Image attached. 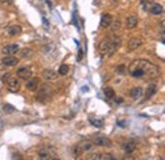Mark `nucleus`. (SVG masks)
<instances>
[{
  "instance_id": "7",
  "label": "nucleus",
  "mask_w": 165,
  "mask_h": 160,
  "mask_svg": "<svg viewBox=\"0 0 165 160\" xmlns=\"http://www.w3.org/2000/svg\"><path fill=\"white\" fill-rule=\"evenodd\" d=\"M17 76L19 79L28 80L32 78V70L29 67H20V69H18V71H17Z\"/></svg>"
},
{
  "instance_id": "5",
  "label": "nucleus",
  "mask_w": 165,
  "mask_h": 160,
  "mask_svg": "<svg viewBox=\"0 0 165 160\" xmlns=\"http://www.w3.org/2000/svg\"><path fill=\"white\" fill-rule=\"evenodd\" d=\"M91 140H93V144L98 145V146H103V147H111L112 146V141L103 135H93Z\"/></svg>"
},
{
  "instance_id": "22",
  "label": "nucleus",
  "mask_w": 165,
  "mask_h": 160,
  "mask_svg": "<svg viewBox=\"0 0 165 160\" xmlns=\"http://www.w3.org/2000/svg\"><path fill=\"white\" fill-rule=\"evenodd\" d=\"M33 55V50L31 48H24L20 51V57L22 59H31Z\"/></svg>"
},
{
  "instance_id": "34",
  "label": "nucleus",
  "mask_w": 165,
  "mask_h": 160,
  "mask_svg": "<svg viewBox=\"0 0 165 160\" xmlns=\"http://www.w3.org/2000/svg\"><path fill=\"white\" fill-rule=\"evenodd\" d=\"M117 125H119V127H126V126H124V125H126V122H124V121H118V122H117Z\"/></svg>"
},
{
  "instance_id": "18",
  "label": "nucleus",
  "mask_w": 165,
  "mask_h": 160,
  "mask_svg": "<svg viewBox=\"0 0 165 160\" xmlns=\"http://www.w3.org/2000/svg\"><path fill=\"white\" fill-rule=\"evenodd\" d=\"M28 90H31V92H34V90H37L38 88V80L37 79H28L27 84H25Z\"/></svg>"
},
{
  "instance_id": "12",
  "label": "nucleus",
  "mask_w": 165,
  "mask_h": 160,
  "mask_svg": "<svg viewBox=\"0 0 165 160\" xmlns=\"http://www.w3.org/2000/svg\"><path fill=\"white\" fill-rule=\"evenodd\" d=\"M111 22H112L111 14H108V13L102 14V19H100V27L102 28H108L109 25H111Z\"/></svg>"
},
{
  "instance_id": "9",
  "label": "nucleus",
  "mask_w": 165,
  "mask_h": 160,
  "mask_svg": "<svg viewBox=\"0 0 165 160\" xmlns=\"http://www.w3.org/2000/svg\"><path fill=\"white\" fill-rule=\"evenodd\" d=\"M122 149L124 152H127V154H131V152H133L135 150H136V142L132 140H128L126 141V142L122 144Z\"/></svg>"
},
{
  "instance_id": "27",
  "label": "nucleus",
  "mask_w": 165,
  "mask_h": 160,
  "mask_svg": "<svg viewBox=\"0 0 165 160\" xmlns=\"http://www.w3.org/2000/svg\"><path fill=\"white\" fill-rule=\"evenodd\" d=\"M152 3H154V0H141V5L145 10H149Z\"/></svg>"
},
{
  "instance_id": "11",
  "label": "nucleus",
  "mask_w": 165,
  "mask_h": 160,
  "mask_svg": "<svg viewBox=\"0 0 165 160\" xmlns=\"http://www.w3.org/2000/svg\"><path fill=\"white\" fill-rule=\"evenodd\" d=\"M89 122L94 127H98V128H100V127L104 126V118H98V117H95V116H93V114L89 116Z\"/></svg>"
},
{
  "instance_id": "29",
  "label": "nucleus",
  "mask_w": 165,
  "mask_h": 160,
  "mask_svg": "<svg viewBox=\"0 0 165 160\" xmlns=\"http://www.w3.org/2000/svg\"><path fill=\"white\" fill-rule=\"evenodd\" d=\"M81 154H83V150L80 149L79 145H76V146L74 147V156H75V158H79Z\"/></svg>"
},
{
  "instance_id": "3",
  "label": "nucleus",
  "mask_w": 165,
  "mask_h": 160,
  "mask_svg": "<svg viewBox=\"0 0 165 160\" xmlns=\"http://www.w3.org/2000/svg\"><path fill=\"white\" fill-rule=\"evenodd\" d=\"M37 155L41 160H53L57 158V152L52 146H41L37 151Z\"/></svg>"
},
{
  "instance_id": "10",
  "label": "nucleus",
  "mask_w": 165,
  "mask_h": 160,
  "mask_svg": "<svg viewBox=\"0 0 165 160\" xmlns=\"http://www.w3.org/2000/svg\"><path fill=\"white\" fill-rule=\"evenodd\" d=\"M142 45V39L141 38H131L130 41H128V45H127V50L128 51H133V50H136L138 48Z\"/></svg>"
},
{
  "instance_id": "8",
  "label": "nucleus",
  "mask_w": 165,
  "mask_h": 160,
  "mask_svg": "<svg viewBox=\"0 0 165 160\" xmlns=\"http://www.w3.org/2000/svg\"><path fill=\"white\" fill-rule=\"evenodd\" d=\"M18 51H19V45H17V43H12V45L3 47V53L4 55H14Z\"/></svg>"
},
{
  "instance_id": "31",
  "label": "nucleus",
  "mask_w": 165,
  "mask_h": 160,
  "mask_svg": "<svg viewBox=\"0 0 165 160\" xmlns=\"http://www.w3.org/2000/svg\"><path fill=\"white\" fill-rule=\"evenodd\" d=\"M124 70H126V66H124V65H119V66L116 69V71L118 72V74H122V72H123Z\"/></svg>"
},
{
  "instance_id": "21",
  "label": "nucleus",
  "mask_w": 165,
  "mask_h": 160,
  "mask_svg": "<svg viewBox=\"0 0 165 160\" xmlns=\"http://www.w3.org/2000/svg\"><path fill=\"white\" fill-rule=\"evenodd\" d=\"M156 90H157V86H156V84H150L149 86H147V89H146V99H149V98H151L154 94L156 93Z\"/></svg>"
},
{
  "instance_id": "28",
  "label": "nucleus",
  "mask_w": 165,
  "mask_h": 160,
  "mask_svg": "<svg viewBox=\"0 0 165 160\" xmlns=\"http://www.w3.org/2000/svg\"><path fill=\"white\" fill-rule=\"evenodd\" d=\"M3 111H4L5 113H13V112H15V108L10 104H5L4 108H3Z\"/></svg>"
},
{
  "instance_id": "19",
  "label": "nucleus",
  "mask_w": 165,
  "mask_h": 160,
  "mask_svg": "<svg viewBox=\"0 0 165 160\" xmlns=\"http://www.w3.org/2000/svg\"><path fill=\"white\" fill-rule=\"evenodd\" d=\"M79 146L83 150V152L84 151H89V150L93 149V142H91V141H88V140H84V141H81V142L79 144Z\"/></svg>"
},
{
  "instance_id": "30",
  "label": "nucleus",
  "mask_w": 165,
  "mask_h": 160,
  "mask_svg": "<svg viewBox=\"0 0 165 160\" xmlns=\"http://www.w3.org/2000/svg\"><path fill=\"white\" fill-rule=\"evenodd\" d=\"M99 159H102V160H113L114 158H113L111 154H102V155H99Z\"/></svg>"
},
{
  "instance_id": "32",
  "label": "nucleus",
  "mask_w": 165,
  "mask_h": 160,
  "mask_svg": "<svg viewBox=\"0 0 165 160\" xmlns=\"http://www.w3.org/2000/svg\"><path fill=\"white\" fill-rule=\"evenodd\" d=\"M88 159H89V160H95V159H99V155H98V154H93V155L88 156Z\"/></svg>"
},
{
  "instance_id": "17",
  "label": "nucleus",
  "mask_w": 165,
  "mask_h": 160,
  "mask_svg": "<svg viewBox=\"0 0 165 160\" xmlns=\"http://www.w3.org/2000/svg\"><path fill=\"white\" fill-rule=\"evenodd\" d=\"M149 12L152 14V15H160L161 13H163V6L160 4H155V3H152L151 6H150Z\"/></svg>"
},
{
  "instance_id": "23",
  "label": "nucleus",
  "mask_w": 165,
  "mask_h": 160,
  "mask_svg": "<svg viewBox=\"0 0 165 160\" xmlns=\"http://www.w3.org/2000/svg\"><path fill=\"white\" fill-rule=\"evenodd\" d=\"M55 51H56V48H55V46L52 45V43H50V45H46V46L42 48V52L45 53V55H47V56H48L50 53L55 52Z\"/></svg>"
},
{
  "instance_id": "1",
  "label": "nucleus",
  "mask_w": 165,
  "mask_h": 160,
  "mask_svg": "<svg viewBox=\"0 0 165 160\" xmlns=\"http://www.w3.org/2000/svg\"><path fill=\"white\" fill-rule=\"evenodd\" d=\"M128 72L132 78L145 80V81H150V80H155L159 78L160 71L159 67L152 62L147 60H135L132 61L128 66Z\"/></svg>"
},
{
  "instance_id": "24",
  "label": "nucleus",
  "mask_w": 165,
  "mask_h": 160,
  "mask_svg": "<svg viewBox=\"0 0 165 160\" xmlns=\"http://www.w3.org/2000/svg\"><path fill=\"white\" fill-rule=\"evenodd\" d=\"M103 92H104V95H105V98L107 99H113L114 98V95H116V93H114V90H113L112 88H104L103 89Z\"/></svg>"
},
{
  "instance_id": "33",
  "label": "nucleus",
  "mask_w": 165,
  "mask_h": 160,
  "mask_svg": "<svg viewBox=\"0 0 165 160\" xmlns=\"http://www.w3.org/2000/svg\"><path fill=\"white\" fill-rule=\"evenodd\" d=\"M42 22H43V27L48 28V20H46V18H42Z\"/></svg>"
},
{
  "instance_id": "35",
  "label": "nucleus",
  "mask_w": 165,
  "mask_h": 160,
  "mask_svg": "<svg viewBox=\"0 0 165 160\" xmlns=\"http://www.w3.org/2000/svg\"><path fill=\"white\" fill-rule=\"evenodd\" d=\"M0 1H1L3 4H10V3H12V0H0Z\"/></svg>"
},
{
  "instance_id": "13",
  "label": "nucleus",
  "mask_w": 165,
  "mask_h": 160,
  "mask_svg": "<svg viewBox=\"0 0 165 160\" xmlns=\"http://www.w3.org/2000/svg\"><path fill=\"white\" fill-rule=\"evenodd\" d=\"M138 23V19H137V17H135V15H130L126 19V28L127 29H133V28H136V25Z\"/></svg>"
},
{
  "instance_id": "15",
  "label": "nucleus",
  "mask_w": 165,
  "mask_h": 160,
  "mask_svg": "<svg viewBox=\"0 0 165 160\" xmlns=\"http://www.w3.org/2000/svg\"><path fill=\"white\" fill-rule=\"evenodd\" d=\"M1 64L4 66H15V65H18V59H15L13 56H5L1 60Z\"/></svg>"
},
{
  "instance_id": "16",
  "label": "nucleus",
  "mask_w": 165,
  "mask_h": 160,
  "mask_svg": "<svg viewBox=\"0 0 165 160\" xmlns=\"http://www.w3.org/2000/svg\"><path fill=\"white\" fill-rule=\"evenodd\" d=\"M22 33V27L18 24H13V25H9L8 27V34L9 36H18Z\"/></svg>"
},
{
  "instance_id": "4",
  "label": "nucleus",
  "mask_w": 165,
  "mask_h": 160,
  "mask_svg": "<svg viewBox=\"0 0 165 160\" xmlns=\"http://www.w3.org/2000/svg\"><path fill=\"white\" fill-rule=\"evenodd\" d=\"M53 95V90L51 88L50 84H42L38 89V93H37V99L39 102H43L46 103L47 100H50Z\"/></svg>"
},
{
  "instance_id": "14",
  "label": "nucleus",
  "mask_w": 165,
  "mask_h": 160,
  "mask_svg": "<svg viewBox=\"0 0 165 160\" xmlns=\"http://www.w3.org/2000/svg\"><path fill=\"white\" fill-rule=\"evenodd\" d=\"M42 76L46 80H56L57 79V72L51 70V69H46V70L42 71Z\"/></svg>"
},
{
  "instance_id": "2",
  "label": "nucleus",
  "mask_w": 165,
  "mask_h": 160,
  "mask_svg": "<svg viewBox=\"0 0 165 160\" xmlns=\"http://www.w3.org/2000/svg\"><path fill=\"white\" fill-rule=\"evenodd\" d=\"M121 47V38L117 36H112L109 38H104L103 41L99 43V51L102 55H108L111 56L117 50Z\"/></svg>"
},
{
  "instance_id": "26",
  "label": "nucleus",
  "mask_w": 165,
  "mask_h": 160,
  "mask_svg": "<svg viewBox=\"0 0 165 160\" xmlns=\"http://www.w3.org/2000/svg\"><path fill=\"white\" fill-rule=\"evenodd\" d=\"M111 28H112L113 32H117L121 28V20L119 19H114V20L112 19V22H111Z\"/></svg>"
},
{
  "instance_id": "20",
  "label": "nucleus",
  "mask_w": 165,
  "mask_h": 160,
  "mask_svg": "<svg viewBox=\"0 0 165 160\" xmlns=\"http://www.w3.org/2000/svg\"><path fill=\"white\" fill-rule=\"evenodd\" d=\"M130 95H131L132 99H138V98H141V95H142V88H140V86L133 88L131 90Z\"/></svg>"
},
{
  "instance_id": "6",
  "label": "nucleus",
  "mask_w": 165,
  "mask_h": 160,
  "mask_svg": "<svg viewBox=\"0 0 165 160\" xmlns=\"http://www.w3.org/2000/svg\"><path fill=\"white\" fill-rule=\"evenodd\" d=\"M5 84H6V89L9 90V92H13V93H15L19 90V80H18L17 78H13L12 75L9 76V78H6L5 80Z\"/></svg>"
},
{
  "instance_id": "25",
  "label": "nucleus",
  "mask_w": 165,
  "mask_h": 160,
  "mask_svg": "<svg viewBox=\"0 0 165 160\" xmlns=\"http://www.w3.org/2000/svg\"><path fill=\"white\" fill-rule=\"evenodd\" d=\"M69 70H70V67H69V65H67V64H62L61 66L58 67V75H61V76L67 75Z\"/></svg>"
}]
</instances>
